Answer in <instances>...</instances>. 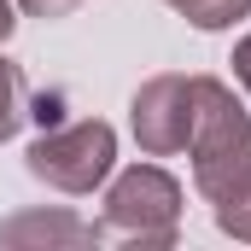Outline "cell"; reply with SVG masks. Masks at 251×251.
<instances>
[{
  "label": "cell",
  "instance_id": "obj_3",
  "mask_svg": "<svg viewBox=\"0 0 251 251\" xmlns=\"http://www.w3.org/2000/svg\"><path fill=\"white\" fill-rule=\"evenodd\" d=\"M181 228V181L158 164H134L105 187V234L128 246H176Z\"/></svg>",
  "mask_w": 251,
  "mask_h": 251
},
{
  "label": "cell",
  "instance_id": "obj_10",
  "mask_svg": "<svg viewBox=\"0 0 251 251\" xmlns=\"http://www.w3.org/2000/svg\"><path fill=\"white\" fill-rule=\"evenodd\" d=\"M228 64H234V76H240V88L251 94V35H240V47H234V59H228Z\"/></svg>",
  "mask_w": 251,
  "mask_h": 251
},
{
  "label": "cell",
  "instance_id": "obj_5",
  "mask_svg": "<svg viewBox=\"0 0 251 251\" xmlns=\"http://www.w3.org/2000/svg\"><path fill=\"white\" fill-rule=\"evenodd\" d=\"M105 240V222H82V216H70V210H18V216H6L0 222V246L12 251H88Z\"/></svg>",
  "mask_w": 251,
  "mask_h": 251
},
{
  "label": "cell",
  "instance_id": "obj_7",
  "mask_svg": "<svg viewBox=\"0 0 251 251\" xmlns=\"http://www.w3.org/2000/svg\"><path fill=\"white\" fill-rule=\"evenodd\" d=\"M170 12H181L193 29H234L240 18H251V0H164Z\"/></svg>",
  "mask_w": 251,
  "mask_h": 251
},
{
  "label": "cell",
  "instance_id": "obj_6",
  "mask_svg": "<svg viewBox=\"0 0 251 251\" xmlns=\"http://www.w3.org/2000/svg\"><path fill=\"white\" fill-rule=\"evenodd\" d=\"M29 123V76L12 59H0V140H12Z\"/></svg>",
  "mask_w": 251,
  "mask_h": 251
},
{
  "label": "cell",
  "instance_id": "obj_4",
  "mask_svg": "<svg viewBox=\"0 0 251 251\" xmlns=\"http://www.w3.org/2000/svg\"><path fill=\"white\" fill-rule=\"evenodd\" d=\"M199 100H204V76H152L134 88L128 100V123L146 158H176L187 152L193 123H199Z\"/></svg>",
  "mask_w": 251,
  "mask_h": 251
},
{
  "label": "cell",
  "instance_id": "obj_9",
  "mask_svg": "<svg viewBox=\"0 0 251 251\" xmlns=\"http://www.w3.org/2000/svg\"><path fill=\"white\" fill-rule=\"evenodd\" d=\"M76 6H88V0H18L24 18H64V12H76Z\"/></svg>",
  "mask_w": 251,
  "mask_h": 251
},
{
  "label": "cell",
  "instance_id": "obj_8",
  "mask_svg": "<svg viewBox=\"0 0 251 251\" xmlns=\"http://www.w3.org/2000/svg\"><path fill=\"white\" fill-rule=\"evenodd\" d=\"M210 216H216V228H222L228 240H246L251 246V193L228 199V204H210Z\"/></svg>",
  "mask_w": 251,
  "mask_h": 251
},
{
  "label": "cell",
  "instance_id": "obj_1",
  "mask_svg": "<svg viewBox=\"0 0 251 251\" xmlns=\"http://www.w3.org/2000/svg\"><path fill=\"white\" fill-rule=\"evenodd\" d=\"M187 158H193V187L210 204H228V199L251 193V111L216 76H204V100H199Z\"/></svg>",
  "mask_w": 251,
  "mask_h": 251
},
{
  "label": "cell",
  "instance_id": "obj_11",
  "mask_svg": "<svg viewBox=\"0 0 251 251\" xmlns=\"http://www.w3.org/2000/svg\"><path fill=\"white\" fill-rule=\"evenodd\" d=\"M18 29V0H0V41Z\"/></svg>",
  "mask_w": 251,
  "mask_h": 251
},
{
  "label": "cell",
  "instance_id": "obj_2",
  "mask_svg": "<svg viewBox=\"0 0 251 251\" xmlns=\"http://www.w3.org/2000/svg\"><path fill=\"white\" fill-rule=\"evenodd\" d=\"M111 164H117V128L100 123V117L64 123L53 134H41V140H29V152H24V170L35 181H47V187L70 193V199L105 187L111 181Z\"/></svg>",
  "mask_w": 251,
  "mask_h": 251
}]
</instances>
